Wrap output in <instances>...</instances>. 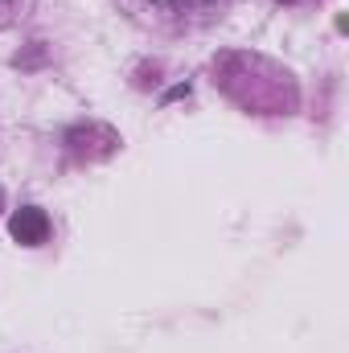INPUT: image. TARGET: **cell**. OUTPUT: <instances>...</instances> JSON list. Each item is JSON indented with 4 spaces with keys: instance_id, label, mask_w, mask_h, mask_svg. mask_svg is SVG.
<instances>
[{
    "instance_id": "obj_2",
    "label": "cell",
    "mask_w": 349,
    "mask_h": 353,
    "mask_svg": "<svg viewBox=\"0 0 349 353\" xmlns=\"http://www.w3.org/2000/svg\"><path fill=\"white\" fill-rule=\"evenodd\" d=\"M148 4L161 8V12H201V8H210L218 0H148Z\"/></svg>"
},
{
    "instance_id": "obj_3",
    "label": "cell",
    "mask_w": 349,
    "mask_h": 353,
    "mask_svg": "<svg viewBox=\"0 0 349 353\" xmlns=\"http://www.w3.org/2000/svg\"><path fill=\"white\" fill-rule=\"evenodd\" d=\"M8 12H12V0H0V25L8 21Z\"/></svg>"
},
{
    "instance_id": "obj_1",
    "label": "cell",
    "mask_w": 349,
    "mask_h": 353,
    "mask_svg": "<svg viewBox=\"0 0 349 353\" xmlns=\"http://www.w3.org/2000/svg\"><path fill=\"white\" fill-rule=\"evenodd\" d=\"M8 234H12L21 247H41V243L50 239V218H46V210H37V205L17 210V214L8 218Z\"/></svg>"
}]
</instances>
